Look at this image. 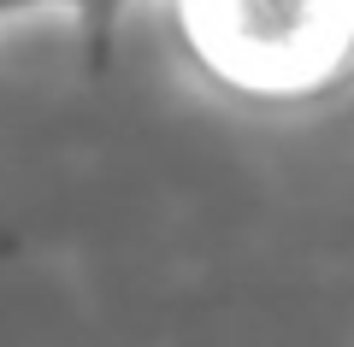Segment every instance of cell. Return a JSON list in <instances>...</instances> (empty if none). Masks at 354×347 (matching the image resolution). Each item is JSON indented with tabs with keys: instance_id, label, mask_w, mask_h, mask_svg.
I'll return each mask as SVG.
<instances>
[{
	"instance_id": "1",
	"label": "cell",
	"mask_w": 354,
	"mask_h": 347,
	"mask_svg": "<svg viewBox=\"0 0 354 347\" xmlns=\"http://www.w3.org/2000/svg\"><path fill=\"white\" fill-rule=\"evenodd\" d=\"M189 30L248 88L313 83L342 48V0H189Z\"/></svg>"
}]
</instances>
